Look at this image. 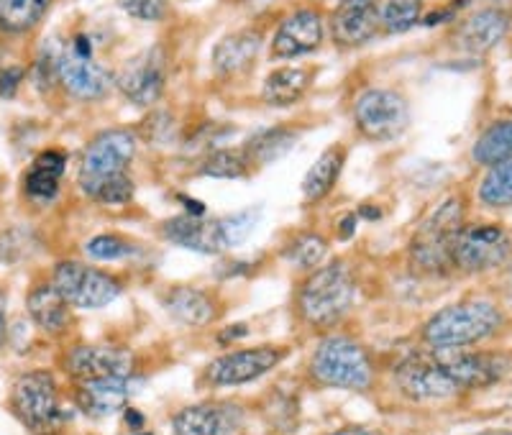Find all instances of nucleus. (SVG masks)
I'll use <instances>...</instances> for the list:
<instances>
[{
	"instance_id": "nucleus-1",
	"label": "nucleus",
	"mask_w": 512,
	"mask_h": 435,
	"mask_svg": "<svg viewBox=\"0 0 512 435\" xmlns=\"http://www.w3.org/2000/svg\"><path fill=\"white\" fill-rule=\"evenodd\" d=\"M136 157V136L131 131H103L82 151L80 180L82 192L103 205H126L134 200V182L128 167Z\"/></svg>"
},
{
	"instance_id": "nucleus-2",
	"label": "nucleus",
	"mask_w": 512,
	"mask_h": 435,
	"mask_svg": "<svg viewBox=\"0 0 512 435\" xmlns=\"http://www.w3.org/2000/svg\"><path fill=\"white\" fill-rule=\"evenodd\" d=\"M505 315L489 300H464L438 310L423 328V341L431 348H464L495 336Z\"/></svg>"
},
{
	"instance_id": "nucleus-3",
	"label": "nucleus",
	"mask_w": 512,
	"mask_h": 435,
	"mask_svg": "<svg viewBox=\"0 0 512 435\" xmlns=\"http://www.w3.org/2000/svg\"><path fill=\"white\" fill-rule=\"evenodd\" d=\"M256 223V210H244L228 218H203V213H182L162 223V236L169 244L198 254H221L244 244Z\"/></svg>"
},
{
	"instance_id": "nucleus-4",
	"label": "nucleus",
	"mask_w": 512,
	"mask_h": 435,
	"mask_svg": "<svg viewBox=\"0 0 512 435\" xmlns=\"http://www.w3.org/2000/svg\"><path fill=\"white\" fill-rule=\"evenodd\" d=\"M356 295V282L344 261H331L318 267L300 287L297 308L313 328H331L344 318Z\"/></svg>"
},
{
	"instance_id": "nucleus-5",
	"label": "nucleus",
	"mask_w": 512,
	"mask_h": 435,
	"mask_svg": "<svg viewBox=\"0 0 512 435\" xmlns=\"http://www.w3.org/2000/svg\"><path fill=\"white\" fill-rule=\"evenodd\" d=\"M464 228V203L446 198L438 203L410 241V261L423 274H441L454 264V241Z\"/></svg>"
},
{
	"instance_id": "nucleus-6",
	"label": "nucleus",
	"mask_w": 512,
	"mask_h": 435,
	"mask_svg": "<svg viewBox=\"0 0 512 435\" xmlns=\"http://www.w3.org/2000/svg\"><path fill=\"white\" fill-rule=\"evenodd\" d=\"M310 374L315 382L349 392H369L374 384L372 356L359 341L346 336H331L315 348Z\"/></svg>"
},
{
	"instance_id": "nucleus-7",
	"label": "nucleus",
	"mask_w": 512,
	"mask_h": 435,
	"mask_svg": "<svg viewBox=\"0 0 512 435\" xmlns=\"http://www.w3.org/2000/svg\"><path fill=\"white\" fill-rule=\"evenodd\" d=\"M11 410L34 435H57L67 423L57 382L49 372H29L13 384Z\"/></svg>"
},
{
	"instance_id": "nucleus-8",
	"label": "nucleus",
	"mask_w": 512,
	"mask_h": 435,
	"mask_svg": "<svg viewBox=\"0 0 512 435\" xmlns=\"http://www.w3.org/2000/svg\"><path fill=\"white\" fill-rule=\"evenodd\" d=\"M52 285L72 308L98 310L118 300L123 292L121 282L103 269H95L82 261H62L54 267Z\"/></svg>"
},
{
	"instance_id": "nucleus-9",
	"label": "nucleus",
	"mask_w": 512,
	"mask_h": 435,
	"mask_svg": "<svg viewBox=\"0 0 512 435\" xmlns=\"http://www.w3.org/2000/svg\"><path fill=\"white\" fill-rule=\"evenodd\" d=\"M57 80L77 100L105 98L113 85V77L93 57L90 41L85 36H77L70 47L57 52Z\"/></svg>"
},
{
	"instance_id": "nucleus-10",
	"label": "nucleus",
	"mask_w": 512,
	"mask_h": 435,
	"mask_svg": "<svg viewBox=\"0 0 512 435\" xmlns=\"http://www.w3.org/2000/svg\"><path fill=\"white\" fill-rule=\"evenodd\" d=\"M354 121L372 141L400 139L410 126L408 100L395 90H367L356 100Z\"/></svg>"
},
{
	"instance_id": "nucleus-11",
	"label": "nucleus",
	"mask_w": 512,
	"mask_h": 435,
	"mask_svg": "<svg viewBox=\"0 0 512 435\" xmlns=\"http://www.w3.org/2000/svg\"><path fill=\"white\" fill-rule=\"evenodd\" d=\"M287 356V348L277 346H256V348H239L231 354H223L205 366L203 379L210 387H241L254 379L264 377L272 372Z\"/></svg>"
},
{
	"instance_id": "nucleus-12",
	"label": "nucleus",
	"mask_w": 512,
	"mask_h": 435,
	"mask_svg": "<svg viewBox=\"0 0 512 435\" xmlns=\"http://www.w3.org/2000/svg\"><path fill=\"white\" fill-rule=\"evenodd\" d=\"M512 254L510 233L502 226H464L454 241V264L464 272H487Z\"/></svg>"
},
{
	"instance_id": "nucleus-13",
	"label": "nucleus",
	"mask_w": 512,
	"mask_h": 435,
	"mask_svg": "<svg viewBox=\"0 0 512 435\" xmlns=\"http://www.w3.org/2000/svg\"><path fill=\"white\" fill-rule=\"evenodd\" d=\"M395 384L402 395L415 402H438L461 395L454 379L436 359V354L410 356L395 366Z\"/></svg>"
},
{
	"instance_id": "nucleus-14",
	"label": "nucleus",
	"mask_w": 512,
	"mask_h": 435,
	"mask_svg": "<svg viewBox=\"0 0 512 435\" xmlns=\"http://www.w3.org/2000/svg\"><path fill=\"white\" fill-rule=\"evenodd\" d=\"M164 82H167V59H164L162 47H152L131 59L118 72L116 85L131 103L139 108H149L162 98Z\"/></svg>"
},
{
	"instance_id": "nucleus-15",
	"label": "nucleus",
	"mask_w": 512,
	"mask_h": 435,
	"mask_svg": "<svg viewBox=\"0 0 512 435\" xmlns=\"http://www.w3.org/2000/svg\"><path fill=\"white\" fill-rule=\"evenodd\" d=\"M64 369L75 382L105 377H131L134 372V356L123 346L111 343H90L75 346L64 359Z\"/></svg>"
},
{
	"instance_id": "nucleus-16",
	"label": "nucleus",
	"mask_w": 512,
	"mask_h": 435,
	"mask_svg": "<svg viewBox=\"0 0 512 435\" xmlns=\"http://www.w3.org/2000/svg\"><path fill=\"white\" fill-rule=\"evenodd\" d=\"M433 354L441 361L448 377L454 379L461 395L469 389L500 382L507 369V361L497 354H466L461 348H433Z\"/></svg>"
},
{
	"instance_id": "nucleus-17",
	"label": "nucleus",
	"mask_w": 512,
	"mask_h": 435,
	"mask_svg": "<svg viewBox=\"0 0 512 435\" xmlns=\"http://www.w3.org/2000/svg\"><path fill=\"white\" fill-rule=\"evenodd\" d=\"M246 420V410L236 402H200L180 410L172 420L175 435H236Z\"/></svg>"
},
{
	"instance_id": "nucleus-18",
	"label": "nucleus",
	"mask_w": 512,
	"mask_h": 435,
	"mask_svg": "<svg viewBox=\"0 0 512 435\" xmlns=\"http://www.w3.org/2000/svg\"><path fill=\"white\" fill-rule=\"evenodd\" d=\"M134 377H105V379H85L75 387V405L82 415L90 420H105L126 410V402L134 392Z\"/></svg>"
},
{
	"instance_id": "nucleus-19",
	"label": "nucleus",
	"mask_w": 512,
	"mask_h": 435,
	"mask_svg": "<svg viewBox=\"0 0 512 435\" xmlns=\"http://www.w3.org/2000/svg\"><path fill=\"white\" fill-rule=\"evenodd\" d=\"M323 44V18L310 8L295 11L285 18L272 39L274 59H295L315 52Z\"/></svg>"
},
{
	"instance_id": "nucleus-20",
	"label": "nucleus",
	"mask_w": 512,
	"mask_h": 435,
	"mask_svg": "<svg viewBox=\"0 0 512 435\" xmlns=\"http://www.w3.org/2000/svg\"><path fill=\"white\" fill-rule=\"evenodd\" d=\"M507 16L497 8H482V11H474L456 26L454 36V47L464 54H472V57H479V54H487L489 49H495L507 34Z\"/></svg>"
},
{
	"instance_id": "nucleus-21",
	"label": "nucleus",
	"mask_w": 512,
	"mask_h": 435,
	"mask_svg": "<svg viewBox=\"0 0 512 435\" xmlns=\"http://www.w3.org/2000/svg\"><path fill=\"white\" fill-rule=\"evenodd\" d=\"M382 29L379 8L374 3H359V6H341L331 16V36L338 47L354 49L372 41Z\"/></svg>"
},
{
	"instance_id": "nucleus-22",
	"label": "nucleus",
	"mask_w": 512,
	"mask_h": 435,
	"mask_svg": "<svg viewBox=\"0 0 512 435\" xmlns=\"http://www.w3.org/2000/svg\"><path fill=\"white\" fill-rule=\"evenodd\" d=\"M162 305L169 318H175L182 325H190V328H205L218 315L216 300L200 287L190 285L169 287L162 297Z\"/></svg>"
},
{
	"instance_id": "nucleus-23",
	"label": "nucleus",
	"mask_w": 512,
	"mask_h": 435,
	"mask_svg": "<svg viewBox=\"0 0 512 435\" xmlns=\"http://www.w3.org/2000/svg\"><path fill=\"white\" fill-rule=\"evenodd\" d=\"M72 305L64 300L54 285H39L29 292L26 297V310H29L34 325H39L44 333L67 331L72 323Z\"/></svg>"
},
{
	"instance_id": "nucleus-24",
	"label": "nucleus",
	"mask_w": 512,
	"mask_h": 435,
	"mask_svg": "<svg viewBox=\"0 0 512 435\" xmlns=\"http://www.w3.org/2000/svg\"><path fill=\"white\" fill-rule=\"evenodd\" d=\"M346 154H349L346 144H331L315 159L303 180V198L308 203H320V200H326L331 195L338 177L344 172Z\"/></svg>"
},
{
	"instance_id": "nucleus-25",
	"label": "nucleus",
	"mask_w": 512,
	"mask_h": 435,
	"mask_svg": "<svg viewBox=\"0 0 512 435\" xmlns=\"http://www.w3.org/2000/svg\"><path fill=\"white\" fill-rule=\"evenodd\" d=\"M262 39L254 31H239V34H228L213 49V67L218 75H233V72H244L259 54Z\"/></svg>"
},
{
	"instance_id": "nucleus-26",
	"label": "nucleus",
	"mask_w": 512,
	"mask_h": 435,
	"mask_svg": "<svg viewBox=\"0 0 512 435\" xmlns=\"http://www.w3.org/2000/svg\"><path fill=\"white\" fill-rule=\"evenodd\" d=\"M67 159L59 149L41 151L39 157L34 159L31 169L26 172V195L34 200H54L59 192V180H62Z\"/></svg>"
},
{
	"instance_id": "nucleus-27",
	"label": "nucleus",
	"mask_w": 512,
	"mask_h": 435,
	"mask_svg": "<svg viewBox=\"0 0 512 435\" xmlns=\"http://www.w3.org/2000/svg\"><path fill=\"white\" fill-rule=\"evenodd\" d=\"M310 85H313L310 70H303V67H280V70L269 72L267 80H264L262 98L264 103L285 108V105H292L300 98H305Z\"/></svg>"
},
{
	"instance_id": "nucleus-28",
	"label": "nucleus",
	"mask_w": 512,
	"mask_h": 435,
	"mask_svg": "<svg viewBox=\"0 0 512 435\" xmlns=\"http://www.w3.org/2000/svg\"><path fill=\"white\" fill-rule=\"evenodd\" d=\"M297 139H300V134H297L295 128L272 126L267 128V131H262V134L251 136V139L241 146V151H244V157L249 159L251 167L259 169L264 167V164H272L277 162V159L285 157L287 151L297 144Z\"/></svg>"
},
{
	"instance_id": "nucleus-29",
	"label": "nucleus",
	"mask_w": 512,
	"mask_h": 435,
	"mask_svg": "<svg viewBox=\"0 0 512 435\" xmlns=\"http://www.w3.org/2000/svg\"><path fill=\"white\" fill-rule=\"evenodd\" d=\"M52 0H0V31L26 34L47 16Z\"/></svg>"
},
{
	"instance_id": "nucleus-30",
	"label": "nucleus",
	"mask_w": 512,
	"mask_h": 435,
	"mask_svg": "<svg viewBox=\"0 0 512 435\" xmlns=\"http://www.w3.org/2000/svg\"><path fill=\"white\" fill-rule=\"evenodd\" d=\"M512 157V121H500L495 126H489L482 136L477 139L472 149V159L484 167L502 162V159Z\"/></svg>"
},
{
	"instance_id": "nucleus-31",
	"label": "nucleus",
	"mask_w": 512,
	"mask_h": 435,
	"mask_svg": "<svg viewBox=\"0 0 512 435\" xmlns=\"http://www.w3.org/2000/svg\"><path fill=\"white\" fill-rule=\"evenodd\" d=\"M254 172L241 149H216L200 164V174L213 180H246Z\"/></svg>"
},
{
	"instance_id": "nucleus-32",
	"label": "nucleus",
	"mask_w": 512,
	"mask_h": 435,
	"mask_svg": "<svg viewBox=\"0 0 512 435\" xmlns=\"http://www.w3.org/2000/svg\"><path fill=\"white\" fill-rule=\"evenodd\" d=\"M479 200L489 208L512 205V157L492 164L479 185Z\"/></svg>"
},
{
	"instance_id": "nucleus-33",
	"label": "nucleus",
	"mask_w": 512,
	"mask_h": 435,
	"mask_svg": "<svg viewBox=\"0 0 512 435\" xmlns=\"http://www.w3.org/2000/svg\"><path fill=\"white\" fill-rule=\"evenodd\" d=\"M420 13H423V0H384L379 18L387 34H405L418 24Z\"/></svg>"
},
{
	"instance_id": "nucleus-34",
	"label": "nucleus",
	"mask_w": 512,
	"mask_h": 435,
	"mask_svg": "<svg viewBox=\"0 0 512 435\" xmlns=\"http://www.w3.org/2000/svg\"><path fill=\"white\" fill-rule=\"evenodd\" d=\"M285 256L300 269H318L320 261L328 256V241L320 233H303L287 246Z\"/></svg>"
},
{
	"instance_id": "nucleus-35",
	"label": "nucleus",
	"mask_w": 512,
	"mask_h": 435,
	"mask_svg": "<svg viewBox=\"0 0 512 435\" xmlns=\"http://www.w3.org/2000/svg\"><path fill=\"white\" fill-rule=\"evenodd\" d=\"M90 259L98 261H121L126 256L134 254V246L128 244L123 236H111V233H103V236L90 238L88 246H85Z\"/></svg>"
},
{
	"instance_id": "nucleus-36",
	"label": "nucleus",
	"mask_w": 512,
	"mask_h": 435,
	"mask_svg": "<svg viewBox=\"0 0 512 435\" xmlns=\"http://www.w3.org/2000/svg\"><path fill=\"white\" fill-rule=\"evenodd\" d=\"M118 6L128 13L136 21H144V24H154V21H162L169 13V0H118Z\"/></svg>"
},
{
	"instance_id": "nucleus-37",
	"label": "nucleus",
	"mask_w": 512,
	"mask_h": 435,
	"mask_svg": "<svg viewBox=\"0 0 512 435\" xmlns=\"http://www.w3.org/2000/svg\"><path fill=\"white\" fill-rule=\"evenodd\" d=\"M24 80V70L21 67H6V70H0V98H13Z\"/></svg>"
},
{
	"instance_id": "nucleus-38",
	"label": "nucleus",
	"mask_w": 512,
	"mask_h": 435,
	"mask_svg": "<svg viewBox=\"0 0 512 435\" xmlns=\"http://www.w3.org/2000/svg\"><path fill=\"white\" fill-rule=\"evenodd\" d=\"M8 338V323H6V295L0 290V348L6 346Z\"/></svg>"
},
{
	"instance_id": "nucleus-39",
	"label": "nucleus",
	"mask_w": 512,
	"mask_h": 435,
	"mask_svg": "<svg viewBox=\"0 0 512 435\" xmlns=\"http://www.w3.org/2000/svg\"><path fill=\"white\" fill-rule=\"evenodd\" d=\"M328 435H384L374 428H364V425H349V428H341L336 433H328Z\"/></svg>"
},
{
	"instance_id": "nucleus-40",
	"label": "nucleus",
	"mask_w": 512,
	"mask_h": 435,
	"mask_svg": "<svg viewBox=\"0 0 512 435\" xmlns=\"http://www.w3.org/2000/svg\"><path fill=\"white\" fill-rule=\"evenodd\" d=\"M126 425L134 433H139L141 428H144V415H141L139 410H131V407H126Z\"/></svg>"
},
{
	"instance_id": "nucleus-41",
	"label": "nucleus",
	"mask_w": 512,
	"mask_h": 435,
	"mask_svg": "<svg viewBox=\"0 0 512 435\" xmlns=\"http://www.w3.org/2000/svg\"><path fill=\"white\" fill-rule=\"evenodd\" d=\"M341 6H359V3H374V0H338Z\"/></svg>"
},
{
	"instance_id": "nucleus-42",
	"label": "nucleus",
	"mask_w": 512,
	"mask_h": 435,
	"mask_svg": "<svg viewBox=\"0 0 512 435\" xmlns=\"http://www.w3.org/2000/svg\"><path fill=\"white\" fill-rule=\"evenodd\" d=\"M477 435H512V430H482Z\"/></svg>"
},
{
	"instance_id": "nucleus-43",
	"label": "nucleus",
	"mask_w": 512,
	"mask_h": 435,
	"mask_svg": "<svg viewBox=\"0 0 512 435\" xmlns=\"http://www.w3.org/2000/svg\"><path fill=\"white\" fill-rule=\"evenodd\" d=\"M510 285H512V264H510Z\"/></svg>"
},
{
	"instance_id": "nucleus-44",
	"label": "nucleus",
	"mask_w": 512,
	"mask_h": 435,
	"mask_svg": "<svg viewBox=\"0 0 512 435\" xmlns=\"http://www.w3.org/2000/svg\"><path fill=\"white\" fill-rule=\"evenodd\" d=\"M141 435H152V433H141Z\"/></svg>"
}]
</instances>
